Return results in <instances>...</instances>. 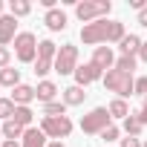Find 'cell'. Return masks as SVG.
<instances>
[{
    "label": "cell",
    "mask_w": 147,
    "mask_h": 147,
    "mask_svg": "<svg viewBox=\"0 0 147 147\" xmlns=\"http://www.w3.org/2000/svg\"><path fill=\"white\" fill-rule=\"evenodd\" d=\"M9 61H12L9 46H0V69H6V66H9Z\"/></svg>",
    "instance_id": "cell-29"
},
{
    "label": "cell",
    "mask_w": 147,
    "mask_h": 147,
    "mask_svg": "<svg viewBox=\"0 0 147 147\" xmlns=\"http://www.w3.org/2000/svg\"><path fill=\"white\" fill-rule=\"evenodd\" d=\"M43 23H46L49 32H63V29H66V15H63L61 9H49V12L43 15Z\"/></svg>",
    "instance_id": "cell-12"
},
{
    "label": "cell",
    "mask_w": 147,
    "mask_h": 147,
    "mask_svg": "<svg viewBox=\"0 0 147 147\" xmlns=\"http://www.w3.org/2000/svg\"><path fill=\"white\" fill-rule=\"evenodd\" d=\"M141 43H144V40H141L138 35H133V32H130V35H124V40H121L118 46H121V55H138Z\"/></svg>",
    "instance_id": "cell-17"
},
{
    "label": "cell",
    "mask_w": 147,
    "mask_h": 147,
    "mask_svg": "<svg viewBox=\"0 0 147 147\" xmlns=\"http://www.w3.org/2000/svg\"><path fill=\"white\" fill-rule=\"evenodd\" d=\"M15 110H18V104L12 98H0V121H9L15 115Z\"/></svg>",
    "instance_id": "cell-25"
},
{
    "label": "cell",
    "mask_w": 147,
    "mask_h": 147,
    "mask_svg": "<svg viewBox=\"0 0 147 147\" xmlns=\"http://www.w3.org/2000/svg\"><path fill=\"white\" fill-rule=\"evenodd\" d=\"M20 144H23V147H46L49 141H46V133H43L40 127H29V130L23 133Z\"/></svg>",
    "instance_id": "cell-14"
},
{
    "label": "cell",
    "mask_w": 147,
    "mask_h": 147,
    "mask_svg": "<svg viewBox=\"0 0 147 147\" xmlns=\"http://www.w3.org/2000/svg\"><path fill=\"white\" fill-rule=\"evenodd\" d=\"M0 147H23V144H20V141H9V138H6V141L0 144Z\"/></svg>",
    "instance_id": "cell-34"
},
{
    "label": "cell",
    "mask_w": 147,
    "mask_h": 147,
    "mask_svg": "<svg viewBox=\"0 0 147 147\" xmlns=\"http://www.w3.org/2000/svg\"><path fill=\"white\" fill-rule=\"evenodd\" d=\"M138 23H141V26H147V6L138 12Z\"/></svg>",
    "instance_id": "cell-31"
},
{
    "label": "cell",
    "mask_w": 147,
    "mask_h": 147,
    "mask_svg": "<svg viewBox=\"0 0 147 147\" xmlns=\"http://www.w3.org/2000/svg\"><path fill=\"white\" fill-rule=\"evenodd\" d=\"M104 87L110 90V92H115V98H130V95H136V78L133 75H127V72H121V69H110V72H104Z\"/></svg>",
    "instance_id": "cell-2"
},
{
    "label": "cell",
    "mask_w": 147,
    "mask_h": 147,
    "mask_svg": "<svg viewBox=\"0 0 147 147\" xmlns=\"http://www.w3.org/2000/svg\"><path fill=\"white\" fill-rule=\"evenodd\" d=\"M23 133H26V127H20L18 121H3V138H9V141H18V138H23Z\"/></svg>",
    "instance_id": "cell-20"
},
{
    "label": "cell",
    "mask_w": 147,
    "mask_h": 147,
    "mask_svg": "<svg viewBox=\"0 0 147 147\" xmlns=\"http://www.w3.org/2000/svg\"><path fill=\"white\" fill-rule=\"evenodd\" d=\"M12 101H15L18 107H29V104L35 101V87H29V84H18V87L12 90Z\"/></svg>",
    "instance_id": "cell-13"
},
{
    "label": "cell",
    "mask_w": 147,
    "mask_h": 147,
    "mask_svg": "<svg viewBox=\"0 0 147 147\" xmlns=\"http://www.w3.org/2000/svg\"><path fill=\"white\" fill-rule=\"evenodd\" d=\"M0 138H3V121H0Z\"/></svg>",
    "instance_id": "cell-37"
},
{
    "label": "cell",
    "mask_w": 147,
    "mask_h": 147,
    "mask_svg": "<svg viewBox=\"0 0 147 147\" xmlns=\"http://www.w3.org/2000/svg\"><path fill=\"white\" fill-rule=\"evenodd\" d=\"M138 118H141V124H147V98H144V107H141V113H138Z\"/></svg>",
    "instance_id": "cell-33"
},
{
    "label": "cell",
    "mask_w": 147,
    "mask_h": 147,
    "mask_svg": "<svg viewBox=\"0 0 147 147\" xmlns=\"http://www.w3.org/2000/svg\"><path fill=\"white\" fill-rule=\"evenodd\" d=\"M40 130L46 133V138L61 141V138H66L72 133V121H69V115H43L40 118Z\"/></svg>",
    "instance_id": "cell-6"
},
{
    "label": "cell",
    "mask_w": 147,
    "mask_h": 147,
    "mask_svg": "<svg viewBox=\"0 0 147 147\" xmlns=\"http://www.w3.org/2000/svg\"><path fill=\"white\" fill-rule=\"evenodd\" d=\"M121 147H141V138H133V136H127V138H121Z\"/></svg>",
    "instance_id": "cell-30"
},
{
    "label": "cell",
    "mask_w": 147,
    "mask_h": 147,
    "mask_svg": "<svg viewBox=\"0 0 147 147\" xmlns=\"http://www.w3.org/2000/svg\"><path fill=\"white\" fill-rule=\"evenodd\" d=\"M55 55H58V46L52 40H40L38 43V58H35V75H46V72H52L55 66Z\"/></svg>",
    "instance_id": "cell-8"
},
{
    "label": "cell",
    "mask_w": 147,
    "mask_h": 147,
    "mask_svg": "<svg viewBox=\"0 0 147 147\" xmlns=\"http://www.w3.org/2000/svg\"><path fill=\"white\" fill-rule=\"evenodd\" d=\"M110 9H113L110 0H81V3H75V15L84 26L95 23V20H104L110 15Z\"/></svg>",
    "instance_id": "cell-3"
},
{
    "label": "cell",
    "mask_w": 147,
    "mask_h": 147,
    "mask_svg": "<svg viewBox=\"0 0 147 147\" xmlns=\"http://www.w3.org/2000/svg\"><path fill=\"white\" fill-rule=\"evenodd\" d=\"M43 115H66V104L63 101H49V104H43Z\"/></svg>",
    "instance_id": "cell-26"
},
{
    "label": "cell",
    "mask_w": 147,
    "mask_h": 147,
    "mask_svg": "<svg viewBox=\"0 0 147 147\" xmlns=\"http://www.w3.org/2000/svg\"><path fill=\"white\" fill-rule=\"evenodd\" d=\"M29 12H32L29 0H12V3H9V15H15V18H26Z\"/></svg>",
    "instance_id": "cell-23"
},
{
    "label": "cell",
    "mask_w": 147,
    "mask_h": 147,
    "mask_svg": "<svg viewBox=\"0 0 147 147\" xmlns=\"http://www.w3.org/2000/svg\"><path fill=\"white\" fill-rule=\"evenodd\" d=\"M55 95H58V87H55V81H40V84L35 87V98H38L40 104H49V101H55Z\"/></svg>",
    "instance_id": "cell-15"
},
{
    "label": "cell",
    "mask_w": 147,
    "mask_h": 147,
    "mask_svg": "<svg viewBox=\"0 0 147 147\" xmlns=\"http://www.w3.org/2000/svg\"><path fill=\"white\" fill-rule=\"evenodd\" d=\"M20 84V69H12V66H6V69H0V87H18Z\"/></svg>",
    "instance_id": "cell-19"
},
{
    "label": "cell",
    "mask_w": 147,
    "mask_h": 147,
    "mask_svg": "<svg viewBox=\"0 0 147 147\" xmlns=\"http://www.w3.org/2000/svg\"><path fill=\"white\" fill-rule=\"evenodd\" d=\"M58 75H75L78 69V46L75 43H63L58 46V55H55V66H52Z\"/></svg>",
    "instance_id": "cell-5"
},
{
    "label": "cell",
    "mask_w": 147,
    "mask_h": 147,
    "mask_svg": "<svg viewBox=\"0 0 147 147\" xmlns=\"http://www.w3.org/2000/svg\"><path fill=\"white\" fill-rule=\"evenodd\" d=\"M84 98H87V92H84V87H78V84H72V87L63 90V104H66V107H78V104H84Z\"/></svg>",
    "instance_id": "cell-16"
},
{
    "label": "cell",
    "mask_w": 147,
    "mask_h": 147,
    "mask_svg": "<svg viewBox=\"0 0 147 147\" xmlns=\"http://www.w3.org/2000/svg\"><path fill=\"white\" fill-rule=\"evenodd\" d=\"M118 136H121V130H118V127H115V124H110V127H107V130H104V133H101V138H104V141H115V138H118Z\"/></svg>",
    "instance_id": "cell-27"
},
{
    "label": "cell",
    "mask_w": 147,
    "mask_h": 147,
    "mask_svg": "<svg viewBox=\"0 0 147 147\" xmlns=\"http://www.w3.org/2000/svg\"><path fill=\"white\" fill-rule=\"evenodd\" d=\"M136 95H141V98H147V75H141V78H136Z\"/></svg>",
    "instance_id": "cell-28"
},
{
    "label": "cell",
    "mask_w": 147,
    "mask_h": 147,
    "mask_svg": "<svg viewBox=\"0 0 147 147\" xmlns=\"http://www.w3.org/2000/svg\"><path fill=\"white\" fill-rule=\"evenodd\" d=\"M92 63H95L101 72H110V69L115 66V55H113V49H110V46H95V52H92Z\"/></svg>",
    "instance_id": "cell-11"
},
{
    "label": "cell",
    "mask_w": 147,
    "mask_h": 147,
    "mask_svg": "<svg viewBox=\"0 0 147 147\" xmlns=\"http://www.w3.org/2000/svg\"><path fill=\"white\" fill-rule=\"evenodd\" d=\"M141 147H147V141H144V144H141Z\"/></svg>",
    "instance_id": "cell-38"
},
{
    "label": "cell",
    "mask_w": 147,
    "mask_h": 147,
    "mask_svg": "<svg viewBox=\"0 0 147 147\" xmlns=\"http://www.w3.org/2000/svg\"><path fill=\"white\" fill-rule=\"evenodd\" d=\"M124 23L121 20H95V23H87L81 26V40L90 43V46H107V43H121L124 40Z\"/></svg>",
    "instance_id": "cell-1"
},
{
    "label": "cell",
    "mask_w": 147,
    "mask_h": 147,
    "mask_svg": "<svg viewBox=\"0 0 147 147\" xmlns=\"http://www.w3.org/2000/svg\"><path fill=\"white\" fill-rule=\"evenodd\" d=\"M138 58H141V61H144V63H147V40H144V43H141V49H138Z\"/></svg>",
    "instance_id": "cell-32"
},
{
    "label": "cell",
    "mask_w": 147,
    "mask_h": 147,
    "mask_svg": "<svg viewBox=\"0 0 147 147\" xmlns=\"http://www.w3.org/2000/svg\"><path fill=\"white\" fill-rule=\"evenodd\" d=\"M107 110H110V115H113V118H127V115H130V107H127V101H124V98H113Z\"/></svg>",
    "instance_id": "cell-21"
},
{
    "label": "cell",
    "mask_w": 147,
    "mask_h": 147,
    "mask_svg": "<svg viewBox=\"0 0 147 147\" xmlns=\"http://www.w3.org/2000/svg\"><path fill=\"white\" fill-rule=\"evenodd\" d=\"M141 130H144V124H141L138 113H130V115L124 118V133H127V136H133V138H138V136H141Z\"/></svg>",
    "instance_id": "cell-18"
},
{
    "label": "cell",
    "mask_w": 147,
    "mask_h": 147,
    "mask_svg": "<svg viewBox=\"0 0 147 147\" xmlns=\"http://www.w3.org/2000/svg\"><path fill=\"white\" fill-rule=\"evenodd\" d=\"M0 18H3V0H0Z\"/></svg>",
    "instance_id": "cell-36"
},
{
    "label": "cell",
    "mask_w": 147,
    "mask_h": 147,
    "mask_svg": "<svg viewBox=\"0 0 147 147\" xmlns=\"http://www.w3.org/2000/svg\"><path fill=\"white\" fill-rule=\"evenodd\" d=\"M104 78V72L90 61V63H78V69H75V84L78 87H87V84H92V81H101Z\"/></svg>",
    "instance_id": "cell-9"
},
{
    "label": "cell",
    "mask_w": 147,
    "mask_h": 147,
    "mask_svg": "<svg viewBox=\"0 0 147 147\" xmlns=\"http://www.w3.org/2000/svg\"><path fill=\"white\" fill-rule=\"evenodd\" d=\"M38 38L32 35V32H20L18 38H15V55H18V61H23V63H35V58H38Z\"/></svg>",
    "instance_id": "cell-7"
},
{
    "label": "cell",
    "mask_w": 147,
    "mask_h": 147,
    "mask_svg": "<svg viewBox=\"0 0 147 147\" xmlns=\"http://www.w3.org/2000/svg\"><path fill=\"white\" fill-rule=\"evenodd\" d=\"M46 147H63V141H49Z\"/></svg>",
    "instance_id": "cell-35"
},
{
    "label": "cell",
    "mask_w": 147,
    "mask_h": 147,
    "mask_svg": "<svg viewBox=\"0 0 147 147\" xmlns=\"http://www.w3.org/2000/svg\"><path fill=\"white\" fill-rule=\"evenodd\" d=\"M12 121H18L20 127H26V130H29V127H32V121H35V113H32L29 107H18V110H15V115H12Z\"/></svg>",
    "instance_id": "cell-22"
},
{
    "label": "cell",
    "mask_w": 147,
    "mask_h": 147,
    "mask_svg": "<svg viewBox=\"0 0 147 147\" xmlns=\"http://www.w3.org/2000/svg\"><path fill=\"white\" fill-rule=\"evenodd\" d=\"M113 69H121V72H127V75H133V69H136V55H121V58H115V66Z\"/></svg>",
    "instance_id": "cell-24"
},
{
    "label": "cell",
    "mask_w": 147,
    "mask_h": 147,
    "mask_svg": "<svg viewBox=\"0 0 147 147\" xmlns=\"http://www.w3.org/2000/svg\"><path fill=\"white\" fill-rule=\"evenodd\" d=\"M18 35H20L18 32V18L15 15H3V18H0V46L15 43Z\"/></svg>",
    "instance_id": "cell-10"
},
{
    "label": "cell",
    "mask_w": 147,
    "mask_h": 147,
    "mask_svg": "<svg viewBox=\"0 0 147 147\" xmlns=\"http://www.w3.org/2000/svg\"><path fill=\"white\" fill-rule=\"evenodd\" d=\"M110 124H113V115H110L107 107H95V110H90V113L81 118V130H84L87 136H101Z\"/></svg>",
    "instance_id": "cell-4"
}]
</instances>
